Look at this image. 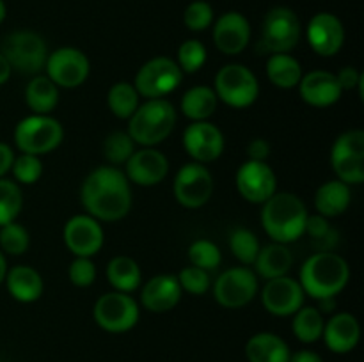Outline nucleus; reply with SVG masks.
Instances as JSON below:
<instances>
[{"instance_id": "49530a36", "label": "nucleus", "mask_w": 364, "mask_h": 362, "mask_svg": "<svg viewBox=\"0 0 364 362\" xmlns=\"http://www.w3.org/2000/svg\"><path fill=\"white\" fill-rule=\"evenodd\" d=\"M247 160H256V162H267L270 156V142L267 138H252L247 144Z\"/></svg>"}, {"instance_id": "a19ab883", "label": "nucleus", "mask_w": 364, "mask_h": 362, "mask_svg": "<svg viewBox=\"0 0 364 362\" xmlns=\"http://www.w3.org/2000/svg\"><path fill=\"white\" fill-rule=\"evenodd\" d=\"M14 181L18 185H34L38 183L39 177L43 174V162L41 156L27 155V153H20L14 156L13 167H11Z\"/></svg>"}, {"instance_id": "39448f33", "label": "nucleus", "mask_w": 364, "mask_h": 362, "mask_svg": "<svg viewBox=\"0 0 364 362\" xmlns=\"http://www.w3.org/2000/svg\"><path fill=\"white\" fill-rule=\"evenodd\" d=\"M13 137L20 153L43 156L63 144L64 128L52 114H31L18 121Z\"/></svg>"}, {"instance_id": "c85d7f7f", "label": "nucleus", "mask_w": 364, "mask_h": 362, "mask_svg": "<svg viewBox=\"0 0 364 362\" xmlns=\"http://www.w3.org/2000/svg\"><path fill=\"white\" fill-rule=\"evenodd\" d=\"M217 105H219V98L213 87L194 85L181 96L180 110L187 119L196 123V121H208L215 114Z\"/></svg>"}, {"instance_id": "4c0bfd02", "label": "nucleus", "mask_w": 364, "mask_h": 362, "mask_svg": "<svg viewBox=\"0 0 364 362\" xmlns=\"http://www.w3.org/2000/svg\"><path fill=\"white\" fill-rule=\"evenodd\" d=\"M188 259H191V265L206 270V272H212V270L219 268L223 254H220L219 245L213 243L212 240L201 238V240H196L191 243Z\"/></svg>"}, {"instance_id": "3c124183", "label": "nucleus", "mask_w": 364, "mask_h": 362, "mask_svg": "<svg viewBox=\"0 0 364 362\" xmlns=\"http://www.w3.org/2000/svg\"><path fill=\"white\" fill-rule=\"evenodd\" d=\"M11 73H13V70H11L9 62H7L6 57L0 53V85H4L7 80H9Z\"/></svg>"}, {"instance_id": "603ef678", "label": "nucleus", "mask_w": 364, "mask_h": 362, "mask_svg": "<svg viewBox=\"0 0 364 362\" xmlns=\"http://www.w3.org/2000/svg\"><path fill=\"white\" fill-rule=\"evenodd\" d=\"M7 261H6V254H4L2 251H0V284L6 280V273H7Z\"/></svg>"}, {"instance_id": "9b49d317", "label": "nucleus", "mask_w": 364, "mask_h": 362, "mask_svg": "<svg viewBox=\"0 0 364 362\" xmlns=\"http://www.w3.org/2000/svg\"><path fill=\"white\" fill-rule=\"evenodd\" d=\"M331 167L338 180L347 185L364 181V131L347 130L331 148Z\"/></svg>"}, {"instance_id": "a18cd8bd", "label": "nucleus", "mask_w": 364, "mask_h": 362, "mask_svg": "<svg viewBox=\"0 0 364 362\" xmlns=\"http://www.w3.org/2000/svg\"><path fill=\"white\" fill-rule=\"evenodd\" d=\"M338 84H340L341 91H354V89L359 87L364 75L359 70H355L354 66H345L338 71L336 75Z\"/></svg>"}, {"instance_id": "393cba45", "label": "nucleus", "mask_w": 364, "mask_h": 362, "mask_svg": "<svg viewBox=\"0 0 364 362\" xmlns=\"http://www.w3.org/2000/svg\"><path fill=\"white\" fill-rule=\"evenodd\" d=\"M4 283L11 297L21 304H32L39 300L45 290L41 273L28 265H16L7 270Z\"/></svg>"}, {"instance_id": "6ab92c4d", "label": "nucleus", "mask_w": 364, "mask_h": 362, "mask_svg": "<svg viewBox=\"0 0 364 362\" xmlns=\"http://www.w3.org/2000/svg\"><path fill=\"white\" fill-rule=\"evenodd\" d=\"M169 172V160L160 149L141 148L124 163V176L137 187H155L166 180Z\"/></svg>"}, {"instance_id": "f8f14e48", "label": "nucleus", "mask_w": 364, "mask_h": 362, "mask_svg": "<svg viewBox=\"0 0 364 362\" xmlns=\"http://www.w3.org/2000/svg\"><path fill=\"white\" fill-rule=\"evenodd\" d=\"M258 275L249 266H233L213 283V298L226 309H242L258 295Z\"/></svg>"}, {"instance_id": "7c9ffc66", "label": "nucleus", "mask_w": 364, "mask_h": 362, "mask_svg": "<svg viewBox=\"0 0 364 362\" xmlns=\"http://www.w3.org/2000/svg\"><path fill=\"white\" fill-rule=\"evenodd\" d=\"M25 103L32 114H52L59 103V87L46 75H34L25 87Z\"/></svg>"}, {"instance_id": "bb28decb", "label": "nucleus", "mask_w": 364, "mask_h": 362, "mask_svg": "<svg viewBox=\"0 0 364 362\" xmlns=\"http://www.w3.org/2000/svg\"><path fill=\"white\" fill-rule=\"evenodd\" d=\"M352 202L350 185L340 180H331L320 185L315 192V209L326 219L343 215Z\"/></svg>"}, {"instance_id": "c03bdc74", "label": "nucleus", "mask_w": 364, "mask_h": 362, "mask_svg": "<svg viewBox=\"0 0 364 362\" xmlns=\"http://www.w3.org/2000/svg\"><path fill=\"white\" fill-rule=\"evenodd\" d=\"M68 275L73 286L89 287L96 280V265L91 258H75L68 270Z\"/></svg>"}, {"instance_id": "a211bd4d", "label": "nucleus", "mask_w": 364, "mask_h": 362, "mask_svg": "<svg viewBox=\"0 0 364 362\" xmlns=\"http://www.w3.org/2000/svg\"><path fill=\"white\" fill-rule=\"evenodd\" d=\"M306 293L299 279L290 275L269 279L262 290V304L267 312L279 318L294 316L304 305Z\"/></svg>"}, {"instance_id": "c756f323", "label": "nucleus", "mask_w": 364, "mask_h": 362, "mask_svg": "<svg viewBox=\"0 0 364 362\" xmlns=\"http://www.w3.org/2000/svg\"><path fill=\"white\" fill-rule=\"evenodd\" d=\"M107 279L114 291L121 293H134L135 290L141 287L142 272L139 263L130 256H116L107 265Z\"/></svg>"}, {"instance_id": "2eb2a0df", "label": "nucleus", "mask_w": 364, "mask_h": 362, "mask_svg": "<svg viewBox=\"0 0 364 362\" xmlns=\"http://www.w3.org/2000/svg\"><path fill=\"white\" fill-rule=\"evenodd\" d=\"M183 149L192 162L206 165L223 156L226 148V138L220 128L210 121H196L183 130Z\"/></svg>"}, {"instance_id": "20e7f679", "label": "nucleus", "mask_w": 364, "mask_h": 362, "mask_svg": "<svg viewBox=\"0 0 364 362\" xmlns=\"http://www.w3.org/2000/svg\"><path fill=\"white\" fill-rule=\"evenodd\" d=\"M178 110L166 98L146 99L137 106L134 116L128 119V135L142 148H155L162 144L174 131Z\"/></svg>"}, {"instance_id": "f704fd0d", "label": "nucleus", "mask_w": 364, "mask_h": 362, "mask_svg": "<svg viewBox=\"0 0 364 362\" xmlns=\"http://www.w3.org/2000/svg\"><path fill=\"white\" fill-rule=\"evenodd\" d=\"M262 248L258 236L245 227H235L230 234V251L242 266L255 265L258 252Z\"/></svg>"}, {"instance_id": "2f4dec72", "label": "nucleus", "mask_w": 364, "mask_h": 362, "mask_svg": "<svg viewBox=\"0 0 364 362\" xmlns=\"http://www.w3.org/2000/svg\"><path fill=\"white\" fill-rule=\"evenodd\" d=\"M302 66L290 53H270L267 60V77L279 89L297 87L302 78Z\"/></svg>"}, {"instance_id": "5701e85b", "label": "nucleus", "mask_w": 364, "mask_h": 362, "mask_svg": "<svg viewBox=\"0 0 364 362\" xmlns=\"http://www.w3.org/2000/svg\"><path fill=\"white\" fill-rule=\"evenodd\" d=\"M181 291L178 277L173 273H159L151 277L141 290V304L149 312H169L180 304Z\"/></svg>"}, {"instance_id": "de8ad7c7", "label": "nucleus", "mask_w": 364, "mask_h": 362, "mask_svg": "<svg viewBox=\"0 0 364 362\" xmlns=\"http://www.w3.org/2000/svg\"><path fill=\"white\" fill-rule=\"evenodd\" d=\"M14 151L9 144L6 142H0V177L6 176L7 172H11V167L14 162Z\"/></svg>"}, {"instance_id": "a878e982", "label": "nucleus", "mask_w": 364, "mask_h": 362, "mask_svg": "<svg viewBox=\"0 0 364 362\" xmlns=\"http://www.w3.org/2000/svg\"><path fill=\"white\" fill-rule=\"evenodd\" d=\"M290 355L287 341L272 332H258L245 343L249 362H290Z\"/></svg>"}, {"instance_id": "864d4df0", "label": "nucleus", "mask_w": 364, "mask_h": 362, "mask_svg": "<svg viewBox=\"0 0 364 362\" xmlns=\"http://www.w3.org/2000/svg\"><path fill=\"white\" fill-rule=\"evenodd\" d=\"M6 16H7L6 2H4V0H0V25L4 23V20H6Z\"/></svg>"}, {"instance_id": "37998d69", "label": "nucleus", "mask_w": 364, "mask_h": 362, "mask_svg": "<svg viewBox=\"0 0 364 362\" xmlns=\"http://www.w3.org/2000/svg\"><path fill=\"white\" fill-rule=\"evenodd\" d=\"M178 277V283H180L181 291H187V293L196 295V297H201L212 286V279H210V272L206 270L198 268V266L191 265L185 266L180 272Z\"/></svg>"}, {"instance_id": "6e6552de", "label": "nucleus", "mask_w": 364, "mask_h": 362, "mask_svg": "<svg viewBox=\"0 0 364 362\" xmlns=\"http://www.w3.org/2000/svg\"><path fill=\"white\" fill-rule=\"evenodd\" d=\"M301 20L294 9L284 6L272 7L262 23V53H290L301 41Z\"/></svg>"}, {"instance_id": "79ce46f5", "label": "nucleus", "mask_w": 364, "mask_h": 362, "mask_svg": "<svg viewBox=\"0 0 364 362\" xmlns=\"http://www.w3.org/2000/svg\"><path fill=\"white\" fill-rule=\"evenodd\" d=\"M183 23L192 32L206 31L213 25V7L206 0H194L185 9Z\"/></svg>"}, {"instance_id": "473e14b6", "label": "nucleus", "mask_w": 364, "mask_h": 362, "mask_svg": "<svg viewBox=\"0 0 364 362\" xmlns=\"http://www.w3.org/2000/svg\"><path fill=\"white\" fill-rule=\"evenodd\" d=\"M323 325H326V318L318 309L313 305H302L294 314L291 330L301 343L311 344L322 339Z\"/></svg>"}, {"instance_id": "f03ea898", "label": "nucleus", "mask_w": 364, "mask_h": 362, "mask_svg": "<svg viewBox=\"0 0 364 362\" xmlns=\"http://www.w3.org/2000/svg\"><path fill=\"white\" fill-rule=\"evenodd\" d=\"M308 215V208L297 194L276 192L269 201L263 202L259 219L270 240L290 245L306 234Z\"/></svg>"}, {"instance_id": "0eeeda50", "label": "nucleus", "mask_w": 364, "mask_h": 362, "mask_svg": "<svg viewBox=\"0 0 364 362\" xmlns=\"http://www.w3.org/2000/svg\"><path fill=\"white\" fill-rule=\"evenodd\" d=\"M213 91L219 102L226 103L231 109H247L258 99L259 82L247 66L233 62L217 71Z\"/></svg>"}, {"instance_id": "cd10ccee", "label": "nucleus", "mask_w": 364, "mask_h": 362, "mask_svg": "<svg viewBox=\"0 0 364 362\" xmlns=\"http://www.w3.org/2000/svg\"><path fill=\"white\" fill-rule=\"evenodd\" d=\"M294 261L295 258L290 248H288V245L272 241V243L259 248L258 258L255 261V268L258 275L269 280L276 279V277L288 275V272L294 266Z\"/></svg>"}, {"instance_id": "f257e3e1", "label": "nucleus", "mask_w": 364, "mask_h": 362, "mask_svg": "<svg viewBox=\"0 0 364 362\" xmlns=\"http://www.w3.org/2000/svg\"><path fill=\"white\" fill-rule=\"evenodd\" d=\"M80 202L98 222H117L132 209L130 181L117 167H96L82 181Z\"/></svg>"}, {"instance_id": "4468645a", "label": "nucleus", "mask_w": 364, "mask_h": 362, "mask_svg": "<svg viewBox=\"0 0 364 362\" xmlns=\"http://www.w3.org/2000/svg\"><path fill=\"white\" fill-rule=\"evenodd\" d=\"M91 73V62L82 50L73 46H60L48 53L45 62V75L63 89H77Z\"/></svg>"}, {"instance_id": "8fccbe9b", "label": "nucleus", "mask_w": 364, "mask_h": 362, "mask_svg": "<svg viewBox=\"0 0 364 362\" xmlns=\"http://www.w3.org/2000/svg\"><path fill=\"white\" fill-rule=\"evenodd\" d=\"M338 302H336V297H329V298H320L318 300V311L322 312V314H326V312H333L334 309H336Z\"/></svg>"}, {"instance_id": "ddd939ff", "label": "nucleus", "mask_w": 364, "mask_h": 362, "mask_svg": "<svg viewBox=\"0 0 364 362\" xmlns=\"http://www.w3.org/2000/svg\"><path fill=\"white\" fill-rule=\"evenodd\" d=\"M173 194L183 208H203L213 194V176L208 167L198 162H188L180 167L173 181Z\"/></svg>"}, {"instance_id": "1a4fd4ad", "label": "nucleus", "mask_w": 364, "mask_h": 362, "mask_svg": "<svg viewBox=\"0 0 364 362\" xmlns=\"http://www.w3.org/2000/svg\"><path fill=\"white\" fill-rule=\"evenodd\" d=\"M92 316L100 329L110 334H123L134 329L141 318V307L130 293L109 291L96 300Z\"/></svg>"}, {"instance_id": "b1692460", "label": "nucleus", "mask_w": 364, "mask_h": 362, "mask_svg": "<svg viewBox=\"0 0 364 362\" xmlns=\"http://www.w3.org/2000/svg\"><path fill=\"white\" fill-rule=\"evenodd\" d=\"M322 337L333 353H350L361 339V325L350 312H336L323 325Z\"/></svg>"}, {"instance_id": "7ed1b4c3", "label": "nucleus", "mask_w": 364, "mask_h": 362, "mask_svg": "<svg viewBox=\"0 0 364 362\" xmlns=\"http://www.w3.org/2000/svg\"><path fill=\"white\" fill-rule=\"evenodd\" d=\"M350 280V266L336 252H315L304 261L299 275L302 290L308 297H338Z\"/></svg>"}, {"instance_id": "ea45409f", "label": "nucleus", "mask_w": 364, "mask_h": 362, "mask_svg": "<svg viewBox=\"0 0 364 362\" xmlns=\"http://www.w3.org/2000/svg\"><path fill=\"white\" fill-rule=\"evenodd\" d=\"M208 59L206 46L199 39H187L178 48V66L183 73H198Z\"/></svg>"}, {"instance_id": "dca6fc26", "label": "nucleus", "mask_w": 364, "mask_h": 362, "mask_svg": "<svg viewBox=\"0 0 364 362\" xmlns=\"http://www.w3.org/2000/svg\"><path fill=\"white\" fill-rule=\"evenodd\" d=\"M64 245L75 258H92L102 251L105 243L102 222L87 213L75 215L64 224Z\"/></svg>"}, {"instance_id": "412c9836", "label": "nucleus", "mask_w": 364, "mask_h": 362, "mask_svg": "<svg viewBox=\"0 0 364 362\" xmlns=\"http://www.w3.org/2000/svg\"><path fill=\"white\" fill-rule=\"evenodd\" d=\"M251 41V25L238 11H228L213 23V43L224 55H238Z\"/></svg>"}, {"instance_id": "09e8293b", "label": "nucleus", "mask_w": 364, "mask_h": 362, "mask_svg": "<svg viewBox=\"0 0 364 362\" xmlns=\"http://www.w3.org/2000/svg\"><path fill=\"white\" fill-rule=\"evenodd\" d=\"M290 362H323V358L316 351L299 350L290 355Z\"/></svg>"}, {"instance_id": "72a5a7b5", "label": "nucleus", "mask_w": 364, "mask_h": 362, "mask_svg": "<svg viewBox=\"0 0 364 362\" xmlns=\"http://www.w3.org/2000/svg\"><path fill=\"white\" fill-rule=\"evenodd\" d=\"M107 105L117 119H130L137 106L141 105V96L130 82H116L109 89Z\"/></svg>"}, {"instance_id": "423d86ee", "label": "nucleus", "mask_w": 364, "mask_h": 362, "mask_svg": "<svg viewBox=\"0 0 364 362\" xmlns=\"http://www.w3.org/2000/svg\"><path fill=\"white\" fill-rule=\"evenodd\" d=\"M0 53L6 57L11 70L34 77L45 70L50 52L41 34L34 31H14L4 38Z\"/></svg>"}, {"instance_id": "c9c22d12", "label": "nucleus", "mask_w": 364, "mask_h": 362, "mask_svg": "<svg viewBox=\"0 0 364 362\" xmlns=\"http://www.w3.org/2000/svg\"><path fill=\"white\" fill-rule=\"evenodd\" d=\"M23 208V194L16 181L0 177V227L14 222Z\"/></svg>"}, {"instance_id": "aec40b11", "label": "nucleus", "mask_w": 364, "mask_h": 362, "mask_svg": "<svg viewBox=\"0 0 364 362\" xmlns=\"http://www.w3.org/2000/svg\"><path fill=\"white\" fill-rule=\"evenodd\" d=\"M308 43L320 57H334L345 43V27L333 13H316L308 23Z\"/></svg>"}, {"instance_id": "9d476101", "label": "nucleus", "mask_w": 364, "mask_h": 362, "mask_svg": "<svg viewBox=\"0 0 364 362\" xmlns=\"http://www.w3.org/2000/svg\"><path fill=\"white\" fill-rule=\"evenodd\" d=\"M181 80H183V71L180 70L176 60L169 57H153L139 67L134 85L139 96L155 99L166 98L167 94L176 91Z\"/></svg>"}, {"instance_id": "f3484780", "label": "nucleus", "mask_w": 364, "mask_h": 362, "mask_svg": "<svg viewBox=\"0 0 364 362\" xmlns=\"http://www.w3.org/2000/svg\"><path fill=\"white\" fill-rule=\"evenodd\" d=\"M237 190L252 204H263L277 192V176L267 162L245 160L235 176Z\"/></svg>"}, {"instance_id": "4be33fe9", "label": "nucleus", "mask_w": 364, "mask_h": 362, "mask_svg": "<svg viewBox=\"0 0 364 362\" xmlns=\"http://www.w3.org/2000/svg\"><path fill=\"white\" fill-rule=\"evenodd\" d=\"M297 87L302 102L316 109L333 106L334 103L340 102L343 94L336 75L326 70H315L302 75Z\"/></svg>"}, {"instance_id": "58836bf2", "label": "nucleus", "mask_w": 364, "mask_h": 362, "mask_svg": "<svg viewBox=\"0 0 364 362\" xmlns=\"http://www.w3.org/2000/svg\"><path fill=\"white\" fill-rule=\"evenodd\" d=\"M28 245H31L28 231L16 220L0 227V251L6 256L25 254L28 251Z\"/></svg>"}, {"instance_id": "e433bc0d", "label": "nucleus", "mask_w": 364, "mask_h": 362, "mask_svg": "<svg viewBox=\"0 0 364 362\" xmlns=\"http://www.w3.org/2000/svg\"><path fill=\"white\" fill-rule=\"evenodd\" d=\"M134 138L128 131H112L103 141V156L110 165H124L135 151Z\"/></svg>"}]
</instances>
